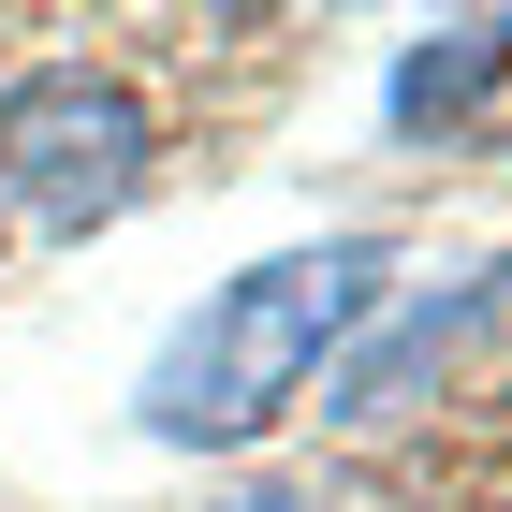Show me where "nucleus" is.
<instances>
[{"mask_svg": "<svg viewBox=\"0 0 512 512\" xmlns=\"http://www.w3.org/2000/svg\"><path fill=\"white\" fill-rule=\"evenodd\" d=\"M0 191L30 205V220H59V235L118 220V205L147 191V103H132L118 74H88V59L15 74L0 88Z\"/></svg>", "mask_w": 512, "mask_h": 512, "instance_id": "nucleus-2", "label": "nucleus"}, {"mask_svg": "<svg viewBox=\"0 0 512 512\" xmlns=\"http://www.w3.org/2000/svg\"><path fill=\"white\" fill-rule=\"evenodd\" d=\"M498 293H512V264H498V278H469L454 308H410V322L381 337V352H366L352 381H337V410H395V395L425 381V366H454V337H469V322H498Z\"/></svg>", "mask_w": 512, "mask_h": 512, "instance_id": "nucleus-4", "label": "nucleus"}, {"mask_svg": "<svg viewBox=\"0 0 512 512\" xmlns=\"http://www.w3.org/2000/svg\"><path fill=\"white\" fill-rule=\"evenodd\" d=\"M366 308H381V235H322V249H278V264L220 278L176 322V352L147 366V439H249V425H278Z\"/></svg>", "mask_w": 512, "mask_h": 512, "instance_id": "nucleus-1", "label": "nucleus"}, {"mask_svg": "<svg viewBox=\"0 0 512 512\" xmlns=\"http://www.w3.org/2000/svg\"><path fill=\"white\" fill-rule=\"evenodd\" d=\"M249 512H308V498H249Z\"/></svg>", "mask_w": 512, "mask_h": 512, "instance_id": "nucleus-5", "label": "nucleus"}, {"mask_svg": "<svg viewBox=\"0 0 512 512\" xmlns=\"http://www.w3.org/2000/svg\"><path fill=\"white\" fill-rule=\"evenodd\" d=\"M498 74H512V15H454V30H425L410 59H395V118H410V132H425V118H469Z\"/></svg>", "mask_w": 512, "mask_h": 512, "instance_id": "nucleus-3", "label": "nucleus"}]
</instances>
